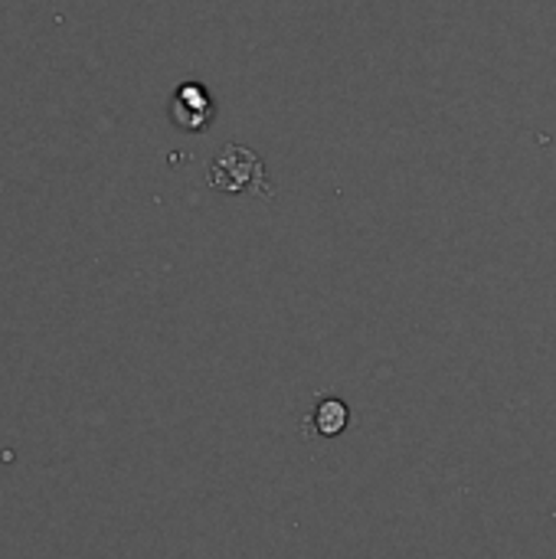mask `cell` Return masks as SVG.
I'll list each match as a JSON object with an SVG mask.
<instances>
[{
	"label": "cell",
	"mask_w": 556,
	"mask_h": 559,
	"mask_svg": "<svg viewBox=\"0 0 556 559\" xmlns=\"http://www.w3.org/2000/svg\"><path fill=\"white\" fill-rule=\"evenodd\" d=\"M210 183L226 193H242L246 183H256V190L262 197L272 193L262 160L249 147H239V144H226L223 154L216 157V164H210Z\"/></svg>",
	"instance_id": "obj_1"
},
{
	"label": "cell",
	"mask_w": 556,
	"mask_h": 559,
	"mask_svg": "<svg viewBox=\"0 0 556 559\" xmlns=\"http://www.w3.org/2000/svg\"><path fill=\"white\" fill-rule=\"evenodd\" d=\"M170 118L184 128V131H200L206 128V121L213 118V102L206 95L203 85L197 82H184L170 102Z\"/></svg>",
	"instance_id": "obj_2"
},
{
	"label": "cell",
	"mask_w": 556,
	"mask_h": 559,
	"mask_svg": "<svg viewBox=\"0 0 556 559\" xmlns=\"http://www.w3.org/2000/svg\"><path fill=\"white\" fill-rule=\"evenodd\" d=\"M315 426H318L321 436H338V432H344V426H347V406H344L341 400H324V403H318V409H315Z\"/></svg>",
	"instance_id": "obj_3"
}]
</instances>
